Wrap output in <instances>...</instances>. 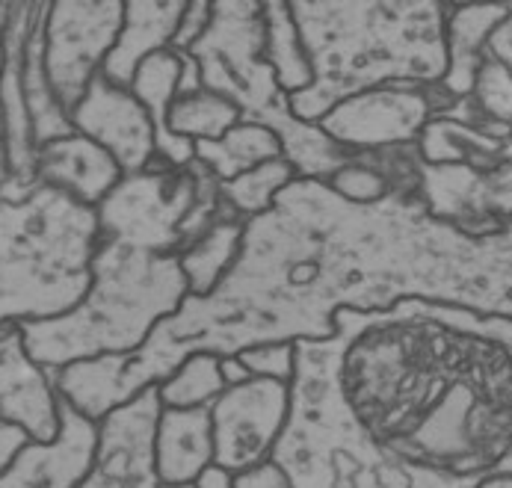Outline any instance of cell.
<instances>
[{
	"mask_svg": "<svg viewBox=\"0 0 512 488\" xmlns=\"http://www.w3.org/2000/svg\"><path fill=\"white\" fill-rule=\"evenodd\" d=\"M98 213L45 187L0 196V329L45 323L80 305L98 249Z\"/></svg>",
	"mask_w": 512,
	"mask_h": 488,
	"instance_id": "5",
	"label": "cell"
},
{
	"mask_svg": "<svg viewBox=\"0 0 512 488\" xmlns=\"http://www.w3.org/2000/svg\"><path fill=\"white\" fill-rule=\"evenodd\" d=\"M178 77H181V54L172 48H163L157 54H151L146 63L137 69L134 80H131V92L134 98L146 107L151 128H154V151L160 160H166L169 166L181 169L187 163L196 160L193 142L175 137L166 128V113L169 104L178 95Z\"/></svg>",
	"mask_w": 512,
	"mask_h": 488,
	"instance_id": "21",
	"label": "cell"
},
{
	"mask_svg": "<svg viewBox=\"0 0 512 488\" xmlns=\"http://www.w3.org/2000/svg\"><path fill=\"white\" fill-rule=\"evenodd\" d=\"M80 488H86V483H83V486H80Z\"/></svg>",
	"mask_w": 512,
	"mask_h": 488,
	"instance_id": "40",
	"label": "cell"
},
{
	"mask_svg": "<svg viewBox=\"0 0 512 488\" xmlns=\"http://www.w3.org/2000/svg\"><path fill=\"white\" fill-rule=\"evenodd\" d=\"M403 299L512 317V225L468 237L418 196L350 202L323 181L296 178L243 225L240 255L208 296H187L137 352L54 370V385L98 423L196 352L222 358L326 341L338 311H382Z\"/></svg>",
	"mask_w": 512,
	"mask_h": 488,
	"instance_id": "1",
	"label": "cell"
},
{
	"mask_svg": "<svg viewBox=\"0 0 512 488\" xmlns=\"http://www.w3.org/2000/svg\"><path fill=\"white\" fill-rule=\"evenodd\" d=\"M95 213L101 234L172 258L220 219L237 216L222 199L220 181L199 160L175 169L160 157L143 172L122 175Z\"/></svg>",
	"mask_w": 512,
	"mask_h": 488,
	"instance_id": "9",
	"label": "cell"
},
{
	"mask_svg": "<svg viewBox=\"0 0 512 488\" xmlns=\"http://www.w3.org/2000/svg\"><path fill=\"white\" fill-rule=\"evenodd\" d=\"M15 181H12V172H9V160H6V151H3V145H0V196L12 187Z\"/></svg>",
	"mask_w": 512,
	"mask_h": 488,
	"instance_id": "37",
	"label": "cell"
},
{
	"mask_svg": "<svg viewBox=\"0 0 512 488\" xmlns=\"http://www.w3.org/2000/svg\"><path fill=\"white\" fill-rule=\"evenodd\" d=\"M190 54L202 69V89L228 98L240 110V122L279 137L296 178L326 184L350 160L353 151L329 140L320 125L293 116L291 95L264 60V3L217 0L208 30Z\"/></svg>",
	"mask_w": 512,
	"mask_h": 488,
	"instance_id": "7",
	"label": "cell"
},
{
	"mask_svg": "<svg viewBox=\"0 0 512 488\" xmlns=\"http://www.w3.org/2000/svg\"><path fill=\"white\" fill-rule=\"evenodd\" d=\"M193 151H196V160L222 184L249 172L258 163L282 157V142L273 131L261 125L237 122L220 140L193 142Z\"/></svg>",
	"mask_w": 512,
	"mask_h": 488,
	"instance_id": "23",
	"label": "cell"
},
{
	"mask_svg": "<svg viewBox=\"0 0 512 488\" xmlns=\"http://www.w3.org/2000/svg\"><path fill=\"white\" fill-rule=\"evenodd\" d=\"M243 225L246 222L240 216H225L205 237H199L190 249L178 255V267L190 296H208L228 276L240 255Z\"/></svg>",
	"mask_w": 512,
	"mask_h": 488,
	"instance_id": "24",
	"label": "cell"
},
{
	"mask_svg": "<svg viewBox=\"0 0 512 488\" xmlns=\"http://www.w3.org/2000/svg\"><path fill=\"white\" fill-rule=\"evenodd\" d=\"M231 488H291V486H288L285 474H282L273 462H267V465H258V468H252V471H246V474H237V477H234V486Z\"/></svg>",
	"mask_w": 512,
	"mask_h": 488,
	"instance_id": "33",
	"label": "cell"
},
{
	"mask_svg": "<svg viewBox=\"0 0 512 488\" xmlns=\"http://www.w3.org/2000/svg\"><path fill=\"white\" fill-rule=\"evenodd\" d=\"M291 415L270 462L291 488H474L382 450L347 412L323 341H296Z\"/></svg>",
	"mask_w": 512,
	"mask_h": 488,
	"instance_id": "6",
	"label": "cell"
},
{
	"mask_svg": "<svg viewBox=\"0 0 512 488\" xmlns=\"http://www.w3.org/2000/svg\"><path fill=\"white\" fill-rule=\"evenodd\" d=\"M293 181H296V172L291 163L285 157H276V160L252 166L249 172H243L231 181H222L220 193L228 202V208L234 210L243 222H249V219L261 216L264 210L273 208L279 193Z\"/></svg>",
	"mask_w": 512,
	"mask_h": 488,
	"instance_id": "28",
	"label": "cell"
},
{
	"mask_svg": "<svg viewBox=\"0 0 512 488\" xmlns=\"http://www.w3.org/2000/svg\"><path fill=\"white\" fill-rule=\"evenodd\" d=\"M211 12H214V3H187L184 6V15H181V24L175 30V39H172V51H190L208 30L211 24Z\"/></svg>",
	"mask_w": 512,
	"mask_h": 488,
	"instance_id": "31",
	"label": "cell"
},
{
	"mask_svg": "<svg viewBox=\"0 0 512 488\" xmlns=\"http://www.w3.org/2000/svg\"><path fill=\"white\" fill-rule=\"evenodd\" d=\"M0 420L21 426L30 441L48 444L60 432V394L54 370L33 361L21 326L0 329Z\"/></svg>",
	"mask_w": 512,
	"mask_h": 488,
	"instance_id": "17",
	"label": "cell"
},
{
	"mask_svg": "<svg viewBox=\"0 0 512 488\" xmlns=\"http://www.w3.org/2000/svg\"><path fill=\"white\" fill-rule=\"evenodd\" d=\"M98 456V423L60 397V432L54 441H30L0 474V488H80Z\"/></svg>",
	"mask_w": 512,
	"mask_h": 488,
	"instance_id": "16",
	"label": "cell"
},
{
	"mask_svg": "<svg viewBox=\"0 0 512 488\" xmlns=\"http://www.w3.org/2000/svg\"><path fill=\"white\" fill-rule=\"evenodd\" d=\"M468 98L474 101L483 119L498 122V125H512V71L501 66L495 57H489L486 51H483L480 69L474 77V89Z\"/></svg>",
	"mask_w": 512,
	"mask_h": 488,
	"instance_id": "29",
	"label": "cell"
},
{
	"mask_svg": "<svg viewBox=\"0 0 512 488\" xmlns=\"http://www.w3.org/2000/svg\"><path fill=\"white\" fill-rule=\"evenodd\" d=\"M291 15L311 86L291 98L296 119L317 125L341 101L388 83H439L447 71V3L436 0H299Z\"/></svg>",
	"mask_w": 512,
	"mask_h": 488,
	"instance_id": "3",
	"label": "cell"
},
{
	"mask_svg": "<svg viewBox=\"0 0 512 488\" xmlns=\"http://www.w3.org/2000/svg\"><path fill=\"white\" fill-rule=\"evenodd\" d=\"M119 181V163L80 134L45 142L36 151V184L54 187L86 208H98Z\"/></svg>",
	"mask_w": 512,
	"mask_h": 488,
	"instance_id": "18",
	"label": "cell"
},
{
	"mask_svg": "<svg viewBox=\"0 0 512 488\" xmlns=\"http://www.w3.org/2000/svg\"><path fill=\"white\" fill-rule=\"evenodd\" d=\"M184 6L187 3H146V0L125 3L119 39H116L113 51L107 54L101 74L110 83L128 89L137 69L148 57L172 45L175 30L184 15Z\"/></svg>",
	"mask_w": 512,
	"mask_h": 488,
	"instance_id": "20",
	"label": "cell"
},
{
	"mask_svg": "<svg viewBox=\"0 0 512 488\" xmlns=\"http://www.w3.org/2000/svg\"><path fill=\"white\" fill-rule=\"evenodd\" d=\"M240 122V110L211 89H199L190 95H175L166 113V128L190 142L220 140Z\"/></svg>",
	"mask_w": 512,
	"mask_h": 488,
	"instance_id": "26",
	"label": "cell"
},
{
	"mask_svg": "<svg viewBox=\"0 0 512 488\" xmlns=\"http://www.w3.org/2000/svg\"><path fill=\"white\" fill-rule=\"evenodd\" d=\"M418 145V199L430 216L468 237L512 225V125L483 128L447 113L433 116Z\"/></svg>",
	"mask_w": 512,
	"mask_h": 488,
	"instance_id": "8",
	"label": "cell"
},
{
	"mask_svg": "<svg viewBox=\"0 0 512 488\" xmlns=\"http://www.w3.org/2000/svg\"><path fill=\"white\" fill-rule=\"evenodd\" d=\"M510 3L498 6H459L447 3V21H444V42H447V71L441 77V86L465 98L474 89V77L483 60V45L489 33L507 18Z\"/></svg>",
	"mask_w": 512,
	"mask_h": 488,
	"instance_id": "22",
	"label": "cell"
},
{
	"mask_svg": "<svg viewBox=\"0 0 512 488\" xmlns=\"http://www.w3.org/2000/svg\"><path fill=\"white\" fill-rule=\"evenodd\" d=\"M474 488H512V474H501V477H489Z\"/></svg>",
	"mask_w": 512,
	"mask_h": 488,
	"instance_id": "38",
	"label": "cell"
},
{
	"mask_svg": "<svg viewBox=\"0 0 512 488\" xmlns=\"http://www.w3.org/2000/svg\"><path fill=\"white\" fill-rule=\"evenodd\" d=\"M125 3H48L42 18V63L54 98L69 113L113 51Z\"/></svg>",
	"mask_w": 512,
	"mask_h": 488,
	"instance_id": "11",
	"label": "cell"
},
{
	"mask_svg": "<svg viewBox=\"0 0 512 488\" xmlns=\"http://www.w3.org/2000/svg\"><path fill=\"white\" fill-rule=\"evenodd\" d=\"M291 415V385L249 379L225 388L211 406L214 465L231 477L267 465Z\"/></svg>",
	"mask_w": 512,
	"mask_h": 488,
	"instance_id": "12",
	"label": "cell"
},
{
	"mask_svg": "<svg viewBox=\"0 0 512 488\" xmlns=\"http://www.w3.org/2000/svg\"><path fill=\"white\" fill-rule=\"evenodd\" d=\"M264 60L291 98L305 92L314 80L299 30L293 24L291 3H264Z\"/></svg>",
	"mask_w": 512,
	"mask_h": 488,
	"instance_id": "25",
	"label": "cell"
},
{
	"mask_svg": "<svg viewBox=\"0 0 512 488\" xmlns=\"http://www.w3.org/2000/svg\"><path fill=\"white\" fill-rule=\"evenodd\" d=\"M225 391L220 358L196 352L184 358L163 382H157V397L163 409H211Z\"/></svg>",
	"mask_w": 512,
	"mask_h": 488,
	"instance_id": "27",
	"label": "cell"
},
{
	"mask_svg": "<svg viewBox=\"0 0 512 488\" xmlns=\"http://www.w3.org/2000/svg\"><path fill=\"white\" fill-rule=\"evenodd\" d=\"M157 488H196V483H160Z\"/></svg>",
	"mask_w": 512,
	"mask_h": 488,
	"instance_id": "39",
	"label": "cell"
},
{
	"mask_svg": "<svg viewBox=\"0 0 512 488\" xmlns=\"http://www.w3.org/2000/svg\"><path fill=\"white\" fill-rule=\"evenodd\" d=\"M187 296L178 258L101 234L80 305L57 320L24 323V347L45 370L101 355H128L143 347Z\"/></svg>",
	"mask_w": 512,
	"mask_h": 488,
	"instance_id": "4",
	"label": "cell"
},
{
	"mask_svg": "<svg viewBox=\"0 0 512 488\" xmlns=\"http://www.w3.org/2000/svg\"><path fill=\"white\" fill-rule=\"evenodd\" d=\"M220 373L225 379V388H234V385H243L252 379V373L243 367V361L237 355H222L220 358Z\"/></svg>",
	"mask_w": 512,
	"mask_h": 488,
	"instance_id": "35",
	"label": "cell"
},
{
	"mask_svg": "<svg viewBox=\"0 0 512 488\" xmlns=\"http://www.w3.org/2000/svg\"><path fill=\"white\" fill-rule=\"evenodd\" d=\"M27 444H30V435H27L21 426L0 420V474L15 462V456H18Z\"/></svg>",
	"mask_w": 512,
	"mask_h": 488,
	"instance_id": "34",
	"label": "cell"
},
{
	"mask_svg": "<svg viewBox=\"0 0 512 488\" xmlns=\"http://www.w3.org/2000/svg\"><path fill=\"white\" fill-rule=\"evenodd\" d=\"M323 347L347 412L382 450L468 486L512 474V317L403 299L338 311Z\"/></svg>",
	"mask_w": 512,
	"mask_h": 488,
	"instance_id": "2",
	"label": "cell"
},
{
	"mask_svg": "<svg viewBox=\"0 0 512 488\" xmlns=\"http://www.w3.org/2000/svg\"><path fill=\"white\" fill-rule=\"evenodd\" d=\"M48 3H0V145L18 187L36 184V137L24 98V51Z\"/></svg>",
	"mask_w": 512,
	"mask_h": 488,
	"instance_id": "13",
	"label": "cell"
},
{
	"mask_svg": "<svg viewBox=\"0 0 512 488\" xmlns=\"http://www.w3.org/2000/svg\"><path fill=\"white\" fill-rule=\"evenodd\" d=\"M214 465L211 409H163L154 432L160 483H196Z\"/></svg>",
	"mask_w": 512,
	"mask_h": 488,
	"instance_id": "19",
	"label": "cell"
},
{
	"mask_svg": "<svg viewBox=\"0 0 512 488\" xmlns=\"http://www.w3.org/2000/svg\"><path fill=\"white\" fill-rule=\"evenodd\" d=\"M483 51H486L489 57H495L501 66H507V69L512 71V3H510L507 18H504V21L489 33V39H486Z\"/></svg>",
	"mask_w": 512,
	"mask_h": 488,
	"instance_id": "32",
	"label": "cell"
},
{
	"mask_svg": "<svg viewBox=\"0 0 512 488\" xmlns=\"http://www.w3.org/2000/svg\"><path fill=\"white\" fill-rule=\"evenodd\" d=\"M243 367L252 373V379H273L291 385L296 370V347L293 344H261L237 352Z\"/></svg>",
	"mask_w": 512,
	"mask_h": 488,
	"instance_id": "30",
	"label": "cell"
},
{
	"mask_svg": "<svg viewBox=\"0 0 512 488\" xmlns=\"http://www.w3.org/2000/svg\"><path fill=\"white\" fill-rule=\"evenodd\" d=\"M459 98L439 83H388L332 107L317 125L347 151H379L421 137L424 125Z\"/></svg>",
	"mask_w": 512,
	"mask_h": 488,
	"instance_id": "10",
	"label": "cell"
},
{
	"mask_svg": "<svg viewBox=\"0 0 512 488\" xmlns=\"http://www.w3.org/2000/svg\"><path fill=\"white\" fill-rule=\"evenodd\" d=\"M234 477L228 471H222L217 465H211L208 471H202V477L196 480V488H231Z\"/></svg>",
	"mask_w": 512,
	"mask_h": 488,
	"instance_id": "36",
	"label": "cell"
},
{
	"mask_svg": "<svg viewBox=\"0 0 512 488\" xmlns=\"http://www.w3.org/2000/svg\"><path fill=\"white\" fill-rule=\"evenodd\" d=\"M157 385L98 420V456L92 474L113 488H157L154 432L160 420Z\"/></svg>",
	"mask_w": 512,
	"mask_h": 488,
	"instance_id": "15",
	"label": "cell"
},
{
	"mask_svg": "<svg viewBox=\"0 0 512 488\" xmlns=\"http://www.w3.org/2000/svg\"><path fill=\"white\" fill-rule=\"evenodd\" d=\"M74 134L101 145L122 169V175L143 172L157 157L154 128L146 107L131 89L110 83L101 71L89 83L83 101L72 110Z\"/></svg>",
	"mask_w": 512,
	"mask_h": 488,
	"instance_id": "14",
	"label": "cell"
}]
</instances>
